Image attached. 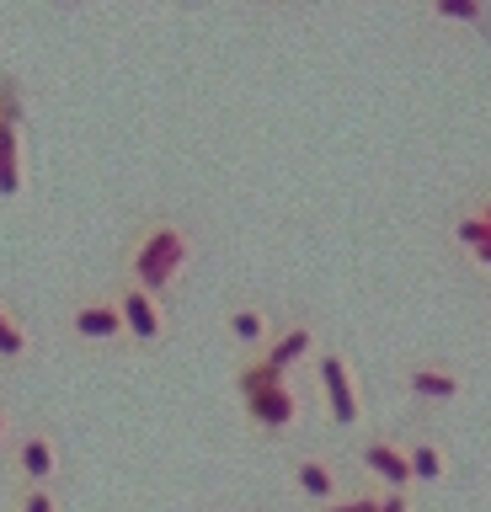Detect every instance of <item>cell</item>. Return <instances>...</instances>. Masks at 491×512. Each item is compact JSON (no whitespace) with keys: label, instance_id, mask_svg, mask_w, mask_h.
Masks as SVG:
<instances>
[{"label":"cell","instance_id":"obj_1","mask_svg":"<svg viewBox=\"0 0 491 512\" xmlns=\"http://www.w3.org/2000/svg\"><path fill=\"white\" fill-rule=\"evenodd\" d=\"M187 267H193V230H187L182 219L155 214V219L139 224L129 235V246H123V278L150 288L155 299H166L171 288L182 283Z\"/></svg>","mask_w":491,"mask_h":512},{"label":"cell","instance_id":"obj_2","mask_svg":"<svg viewBox=\"0 0 491 512\" xmlns=\"http://www.w3.org/2000/svg\"><path fill=\"white\" fill-rule=\"evenodd\" d=\"M235 395H241L246 422L257 427L262 438H283V432H294L299 416H305V400H299V390L289 384V374L267 368L257 352H246V358L235 363Z\"/></svg>","mask_w":491,"mask_h":512},{"label":"cell","instance_id":"obj_3","mask_svg":"<svg viewBox=\"0 0 491 512\" xmlns=\"http://www.w3.org/2000/svg\"><path fill=\"white\" fill-rule=\"evenodd\" d=\"M315 384H321V400H326L331 427L358 432L363 416H369V400H363L358 368H353V358H347L342 347H321V352H315Z\"/></svg>","mask_w":491,"mask_h":512},{"label":"cell","instance_id":"obj_4","mask_svg":"<svg viewBox=\"0 0 491 512\" xmlns=\"http://www.w3.org/2000/svg\"><path fill=\"white\" fill-rule=\"evenodd\" d=\"M65 326H70V336H75L81 347H118V342H129L113 288H107V294L75 299V304H70V315H65Z\"/></svg>","mask_w":491,"mask_h":512},{"label":"cell","instance_id":"obj_5","mask_svg":"<svg viewBox=\"0 0 491 512\" xmlns=\"http://www.w3.org/2000/svg\"><path fill=\"white\" fill-rule=\"evenodd\" d=\"M113 299H118L123 331H129V342H134V347H161V342H166V331H171L166 299H155L150 288H139V283H129V278L113 288Z\"/></svg>","mask_w":491,"mask_h":512},{"label":"cell","instance_id":"obj_6","mask_svg":"<svg viewBox=\"0 0 491 512\" xmlns=\"http://www.w3.org/2000/svg\"><path fill=\"white\" fill-rule=\"evenodd\" d=\"M358 464L369 470V480L379 491H411V486H417V480H411L406 443L395 438V432H369V438L358 443Z\"/></svg>","mask_w":491,"mask_h":512},{"label":"cell","instance_id":"obj_7","mask_svg":"<svg viewBox=\"0 0 491 512\" xmlns=\"http://www.w3.org/2000/svg\"><path fill=\"white\" fill-rule=\"evenodd\" d=\"M11 470H17V486H54L59 480V443L49 427H22L17 443H11Z\"/></svg>","mask_w":491,"mask_h":512},{"label":"cell","instance_id":"obj_8","mask_svg":"<svg viewBox=\"0 0 491 512\" xmlns=\"http://www.w3.org/2000/svg\"><path fill=\"white\" fill-rule=\"evenodd\" d=\"M315 352H321V336H315L310 320H283V326H273V336H267V347L257 358L267 368H278V374H294L299 363L315 358Z\"/></svg>","mask_w":491,"mask_h":512},{"label":"cell","instance_id":"obj_9","mask_svg":"<svg viewBox=\"0 0 491 512\" xmlns=\"http://www.w3.org/2000/svg\"><path fill=\"white\" fill-rule=\"evenodd\" d=\"M294 491L305 496V502H315V507L337 502V496H342L337 459H331V454H299L294 459Z\"/></svg>","mask_w":491,"mask_h":512},{"label":"cell","instance_id":"obj_10","mask_svg":"<svg viewBox=\"0 0 491 512\" xmlns=\"http://www.w3.org/2000/svg\"><path fill=\"white\" fill-rule=\"evenodd\" d=\"M406 390L417 395V400H427V406H449V400H459L465 395V379H459V368H449V363H411L406 368Z\"/></svg>","mask_w":491,"mask_h":512},{"label":"cell","instance_id":"obj_11","mask_svg":"<svg viewBox=\"0 0 491 512\" xmlns=\"http://www.w3.org/2000/svg\"><path fill=\"white\" fill-rule=\"evenodd\" d=\"M401 443H406L411 480H417V486H443V480H449V448H443L433 432H411Z\"/></svg>","mask_w":491,"mask_h":512},{"label":"cell","instance_id":"obj_12","mask_svg":"<svg viewBox=\"0 0 491 512\" xmlns=\"http://www.w3.org/2000/svg\"><path fill=\"white\" fill-rule=\"evenodd\" d=\"M225 336L241 347V358L246 352H262L267 336H273V315H267L262 304H230L225 310Z\"/></svg>","mask_w":491,"mask_h":512},{"label":"cell","instance_id":"obj_13","mask_svg":"<svg viewBox=\"0 0 491 512\" xmlns=\"http://www.w3.org/2000/svg\"><path fill=\"white\" fill-rule=\"evenodd\" d=\"M27 358H33V331H27V320L0 299V363H27Z\"/></svg>","mask_w":491,"mask_h":512},{"label":"cell","instance_id":"obj_14","mask_svg":"<svg viewBox=\"0 0 491 512\" xmlns=\"http://www.w3.org/2000/svg\"><path fill=\"white\" fill-rule=\"evenodd\" d=\"M454 246L465 251L475 267H491V224L459 208V219H454Z\"/></svg>","mask_w":491,"mask_h":512},{"label":"cell","instance_id":"obj_15","mask_svg":"<svg viewBox=\"0 0 491 512\" xmlns=\"http://www.w3.org/2000/svg\"><path fill=\"white\" fill-rule=\"evenodd\" d=\"M11 512H65L54 486H17L11 491Z\"/></svg>","mask_w":491,"mask_h":512},{"label":"cell","instance_id":"obj_16","mask_svg":"<svg viewBox=\"0 0 491 512\" xmlns=\"http://www.w3.org/2000/svg\"><path fill=\"white\" fill-rule=\"evenodd\" d=\"M427 11H433L438 22H481L486 0H427Z\"/></svg>","mask_w":491,"mask_h":512},{"label":"cell","instance_id":"obj_17","mask_svg":"<svg viewBox=\"0 0 491 512\" xmlns=\"http://www.w3.org/2000/svg\"><path fill=\"white\" fill-rule=\"evenodd\" d=\"M379 486H363V491H342L337 502H326V507H315V512H379Z\"/></svg>","mask_w":491,"mask_h":512},{"label":"cell","instance_id":"obj_18","mask_svg":"<svg viewBox=\"0 0 491 512\" xmlns=\"http://www.w3.org/2000/svg\"><path fill=\"white\" fill-rule=\"evenodd\" d=\"M417 502H411V491H385L379 496V512H411Z\"/></svg>","mask_w":491,"mask_h":512},{"label":"cell","instance_id":"obj_19","mask_svg":"<svg viewBox=\"0 0 491 512\" xmlns=\"http://www.w3.org/2000/svg\"><path fill=\"white\" fill-rule=\"evenodd\" d=\"M465 214H475V219H486V224H491V192H481V198H470V203H465Z\"/></svg>","mask_w":491,"mask_h":512},{"label":"cell","instance_id":"obj_20","mask_svg":"<svg viewBox=\"0 0 491 512\" xmlns=\"http://www.w3.org/2000/svg\"><path fill=\"white\" fill-rule=\"evenodd\" d=\"M6 438H11V406L0 400V443H6Z\"/></svg>","mask_w":491,"mask_h":512},{"label":"cell","instance_id":"obj_21","mask_svg":"<svg viewBox=\"0 0 491 512\" xmlns=\"http://www.w3.org/2000/svg\"><path fill=\"white\" fill-rule=\"evenodd\" d=\"M0 171H6V166H0Z\"/></svg>","mask_w":491,"mask_h":512}]
</instances>
